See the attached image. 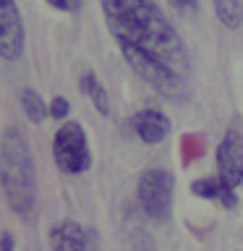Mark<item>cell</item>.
<instances>
[{
	"label": "cell",
	"mask_w": 243,
	"mask_h": 251,
	"mask_svg": "<svg viewBox=\"0 0 243 251\" xmlns=\"http://www.w3.org/2000/svg\"><path fill=\"white\" fill-rule=\"evenodd\" d=\"M0 251H13V233H0Z\"/></svg>",
	"instance_id": "17"
},
{
	"label": "cell",
	"mask_w": 243,
	"mask_h": 251,
	"mask_svg": "<svg viewBox=\"0 0 243 251\" xmlns=\"http://www.w3.org/2000/svg\"><path fill=\"white\" fill-rule=\"evenodd\" d=\"M52 157L55 165L66 176H84L92 168V149L81 123L68 121L63 123L52 136Z\"/></svg>",
	"instance_id": "4"
},
{
	"label": "cell",
	"mask_w": 243,
	"mask_h": 251,
	"mask_svg": "<svg viewBox=\"0 0 243 251\" xmlns=\"http://www.w3.org/2000/svg\"><path fill=\"white\" fill-rule=\"evenodd\" d=\"M78 84H81V92L92 100V107H97L99 115H110V94L105 89V84L99 81V76L94 71H84Z\"/></svg>",
	"instance_id": "10"
},
{
	"label": "cell",
	"mask_w": 243,
	"mask_h": 251,
	"mask_svg": "<svg viewBox=\"0 0 243 251\" xmlns=\"http://www.w3.org/2000/svg\"><path fill=\"white\" fill-rule=\"evenodd\" d=\"M99 8L133 74L165 100L183 102L191 84V58L162 8L154 0H99Z\"/></svg>",
	"instance_id": "1"
},
{
	"label": "cell",
	"mask_w": 243,
	"mask_h": 251,
	"mask_svg": "<svg viewBox=\"0 0 243 251\" xmlns=\"http://www.w3.org/2000/svg\"><path fill=\"white\" fill-rule=\"evenodd\" d=\"M215 16L225 29L243 26V0H215Z\"/></svg>",
	"instance_id": "12"
},
{
	"label": "cell",
	"mask_w": 243,
	"mask_h": 251,
	"mask_svg": "<svg viewBox=\"0 0 243 251\" xmlns=\"http://www.w3.org/2000/svg\"><path fill=\"white\" fill-rule=\"evenodd\" d=\"M180 144H183V162L199 160V157L204 154V136H196V133H186Z\"/></svg>",
	"instance_id": "13"
},
{
	"label": "cell",
	"mask_w": 243,
	"mask_h": 251,
	"mask_svg": "<svg viewBox=\"0 0 243 251\" xmlns=\"http://www.w3.org/2000/svg\"><path fill=\"white\" fill-rule=\"evenodd\" d=\"M172 194H175V178L170 170L162 168H149L139 176L136 183V199L144 215L154 223L170 220L172 212Z\"/></svg>",
	"instance_id": "3"
},
{
	"label": "cell",
	"mask_w": 243,
	"mask_h": 251,
	"mask_svg": "<svg viewBox=\"0 0 243 251\" xmlns=\"http://www.w3.org/2000/svg\"><path fill=\"white\" fill-rule=\"evenodd\" d=\"M24 50H26V31L19 5L16 0H0V58L16 63L21 60Z\"/></svg>",
	"instance_id": "6"
},
{
	"label": "cell",
	"mask_w": 243,
	"mask_h": 251,
	"mask_svg": "<svg viewBox=\"0 0 243 251\" xmlns=\"http://www.w3.org/2000/svg\"><path fill=\"white\" fill-rule=\"evenodd\" d=\"M133 131H136V136L144 141V144L154 147V144H162L165 139L170 136V118L162 113V110L157 107H146V110H139L136 115H133Z\"/></svg>",
	"instance_id": "7"
},
{
	"label": "cell",
	"mask_w": 243,
	"mask_h": 251,
	"mask_svg": "<svg viewBox=\"0 0 243 251\" xmlns=\"http://www.w3.org/2000/svg\"><path fill=\"white\" fill-rule=\"evenodd\" d=\"M68 110H71V105H68L66 97H52L50 100V118H66Z\"/></svg>",
	"instance_id": "15"
},
{
	"label": "cell",
	"mask_w": 243,
	"mask_h": 251,
	"mask_svg": "<svg viewBox=\"0 0 243 251\" xmlns=\"http://www.w3.org/2000/svg\"><path fill=\"white\" fill-rule=\"evenodd\" d=\"M131 251H157V249H154V241L144 230H136L131 235Z\"/></svg>",
	"instance_id": "14"
},
{
	"label": "cell",
	"mask_w": 243,
	"mask_h": 251,
	"mask_svg": "<svg viewBox=\"0 0 243 251\" xmlns=\"http://www.w3.org/2000/svg\"><path fill=\"white\" fill-rule=\"evenodd\" d=\"M47 5H52L55 11H73L76 8L73 0H47Z\"/></svg>",
	"instance_id": "16"
},
{
	"label": "cell",
	"mask_w": 243,
	"mask_h": 251,
	"mask_svg": "<svg viewBox=\"0 0 243 251\" xmlns=\"http://www.w3.org/2000/svg\"><path fill=\"white\" fill-rule=\"evenodd\" d=\"M47 243L52 251H89V238L86 230L76 220H58L50 233H47Z\"/></svg>",
	"instance_id": "8"
},
{
	"label": "cell",
	"mask_w": 243,
	"mask_h": 251,
	"mask_svg": "<svg viewBox=\"0 0 243 251\" xmlns=\"http://www.w3.org/2000/svg\"><path fill=\"white\" fill-rule=\"evenodd\" d=\"M19 100H21V107H24V113H26V118L31 123H42L45 118L50 115V105H47V102L39 97V92L31 89V86H24Z\"/></svg>",
	"instance_id": "11"
},
{
	"label": "cell",
	"mask_w": 243,
	"mask_h": 251,
	"mask_svg": "<svg viewBox=\"0 0 243 251\" xmlns=\"http://www.w3.org/2000/svg\"><path fill=\"white\" fill-rule=\"evenodd\" d=\"M0 191L5 204L21 220H31L37 212V168L26 136L8 126L0 136Z\"/></svg>",
	"instance_id": "2"
},
{
	"label": "cell",
	"mask_w": 243,
	"mask_h": 251,
	"mask_svg": "<svg viewBox=\"0 0 243 251\" xmlns=\"http://www.w3.org/2000/svg\"><path fill=\"white\" fill-rule=\"evenodd\" d=\"M215 165L217 176L230 188H238L243 183V121L233 118L225 128L222 139L215 149Z\"/></svg>",
	"instance_id": "5"
},
{
	"label": "cell",
	"mask_w": 243,
	"mask_h": 251,
	"mask_svg": "<svg viewBox=\"0 0 243 251\" xmlns=\"http://www.w3.org/2000/svg\"><path fill=\"white\" fill-rule=\"evenodd\" d=\"M191 194L201 196V199H209V201H219L225 209L238 207V194H235V188H230L219 176H204V178L191 180Z\"/></svg>",
	"instance_id": "9"
},
{
	"label": "cell",
	"mask_w": 243,
	"mask_h": 251,
	"mask_svg": "<svg viewBox=\"0 0 243 251\" xmlns=\"http://www.w3.org/2000/svg\"><path fill=\"white\" fill-rule=\"evenodd\" d=\"M175 5H180V8H194L196 5V0H172Z\"/></svg>",
	"instance_id": "18"
}]
</instances>
